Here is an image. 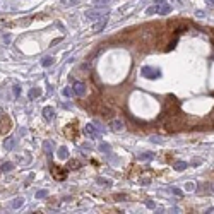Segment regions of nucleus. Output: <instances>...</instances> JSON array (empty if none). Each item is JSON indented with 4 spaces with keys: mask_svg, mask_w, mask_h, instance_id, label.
Here are the masks:
<instances>
[{
    "mask_svg": "<svg viewBox=\"0 0 214 214\" xmlns=\"http://www.w3.org/2000/svg\"><path fill=\"white\" fill-rule=\"evenodd\" d=\"M115 201H127V197H125V195H123V194H120V195H115Z\"/></svg>",
    "mask_w": 214,
    "mask_h": 214,
    "instance_id": "31",
    "label": "nucleus"
},
{
    "mask_svg": "<svg viewBox=\"0 0 214 214\" xmlns=\"http://www.w3.org/2000/svg\"><path fill=\"white\" fill-rule=\"evenodd\" d=\"M46 195H48V192H46V190H38V192H36V199H45Z\"/></svg>",
    "mask_w": 214,
    "mask_h": 214,
    "instance_id": "25",
    "label": "nucleus"
},
{
    "mask_svg": "<svg viewBox=\"0 0 214 214\" xmlns=\"http://www.w3.org/2000/svg\"><path fill=\"white\" fill-rule=\"evenodd\" d=\"M43 115H45V118H46V120H50V122H52L53 118H55V110H53L52 106H46V108H43Z\"/></svg>",
    "mask_w": 214,
    "mask_h": 214,
    "instance_id": "10",
    "label": "nucleus"
},
{
    "mask_svg": "<svg viewBox=\"0 0 214 214\" xmlns=\"http://www.w3.org/2000/svg\"><path fill=\"white\" fill-rule=\"evenodd\" d=\"M39 96H41V89H39V88H33L31 91H29V98H31V99L39 98Z\"/></svg>",
    "mask_w": 214,
    "mask_h": 214,
    "instance_id": "19",
    "label": "nucleus"
},
{
    "mask_svg": "<svg viewBox=\"0 0 214 214\" xmlns=\"http://www.w3.org/2000/svg\"><path fill=\"white\" fill-rule=\"evenodd\" d=\"M151 142H156V144H159V142H161V137H158V135H153V137H151Z\"/></svg>",
    "mask_w": 214,
    "mask_h": 214,
    "instance_id": "30",
    "label": "nucleus"
},
{
    "mask_svg": "<svg viewBox=\"0 0 214 214\" xmlns=\"http://www.w3.org/2000/svg\"><path fill=\"white\" fill-rule=\"evenodd\" d=\"M14 96H19V88H17V86L14 88Z\"/></svg>",
    "mask_w": 214,
    "mask_h": 214,
    "instance_id": "37",
    "label": "nucleus"
},
{
    "mask_svg": "<svg viewBox=\"0 0 214 214\" xmlns=\"http://www.w3.org/2000/svg\"><path fill=\"white\" fill-rule=\"evenodd\" d=\"M206 2H207L209 5H214V0H206Z\"/></svg>",
    "mask_w": 214,
    "mask_h": 214,
    "instance_id": "38",
    "label": "nucleus"
},
{
    "mask_svg": "<svg viewBox=\"0 0 214 214\" xmlns=\"http://www.w3.org/2000/svg\"><path fill=\"white\" fill-rule=\"evenodd\" d=\"M171 192L176 195V197H183V192L180 190V188H176V187H173V188H171Z\"/></svg>",
    "mask_w": 214,
    "mask_h": 214,
    "instance_id": "28",
    "label": "nucleus"
},
{
    "mask_svg": "<svg viewBox=\"0 0 214 214\" xmlns=\"http://www.w3.org/2000/svg\"><path fill=\"white\" fill-rule=\"evenodd\" d=\"M57 154H59V158L60 159H69V149L67 147H59V151H57Z\"/></svg>",
    "mask_w": 214,
    "mask_h": 214,
    "instance_id": "14",
    "label": "nucleus"
},
{
    "mask_svg": "<svg viewBox=\"0 0 214 214\" xmlns=\"http://www.w3.org/2000/svg\"><path fill=\"white\" fill-rule=\"evenodd\" d=\"M43 149H45L46 153L52 154V151L55 149V144H53V140H45V142H43Z\"/></svg>",
    "mask_w": 214,
    "mask_h": 214,
    "instance_id": "13",
    "label": "nucleus"
},
{
    "mask_svg": "<svg viewBox=\"0 0 214 214\" xmlns=\"http://www.w3.org/2000/svg\"><path fill=\"white\" fill-rule=\"evenodd\" d=\"M154 12H158V7H149V9L146 10L147 16H151V14H154Z\"/></svg>",
    "mask_w": 214,
    "mask_h": 214,
    "instance_id": "29",
    "label": "nucleus"
},
{
    "mask_svg": "<svg viewBox=\"0 0 214 214\" xmlns=\"http://www.w3.org/2000/svg\"><path fill=\"white\" fill-rule=\"evenodd\" d=\"M41 65H43V67H50V65H53V57H45V59H41Z\"/></svg>",
    "mask_w": 214,
    "mask_h": 214,
    "instance_id": "20",
    "label": "nucleus"
},
{
    "mask_svg": "<svg viewBox=\"0 0 214 214\" xmlns=\"http://www.w3.org/2000/svg\"><path fill=\"white\" fill-rule=\"evenodd\" d=\"M106 24H108V19H106V16H104V17H101L99 23H96V24L93 26V33H99V31H103L104 28H106Z\"/></svg>",
    "mask_w": 214,
    "mask_h": 214,
    "instance_id": "9",
    "label": "nucleus"
},
{
    "mask_svg": "<svg viewBox=\"0 0 214 214\" xmlns=\"http://www.w3.org/2000/svg\"><path fill=\"white\" fill-rule=\"evenodd\" d=\"M212 36H214V31H212Z\"/></svg>",
    "mask_w": 214,
    "mask_h": 214,
    "instance_id": "40",
    "label": "nucleus"
},
{
    "mask_svg": "<svg viewBox=\"0 0 214 214\" xmlns=\"http://www.w3.org/2000/svg\"><path fill=\"white\" fill-rule=\"evenodd\" d=\"M96 182L101 183V185H104V187H111V182H110V180H106V178H98Z\"/></svg>",
    "mask_w": 214,
    "mask_h": 214,
    "instance_id": "24",
    "label": "nucleus"
},
{
    "mask_svg": "<svg viewBox=\"0 0 214 214\" xmlns=\"http://www.w3.org/2000/svg\"><path fill=\"white\" fill-rule=\"evenodd\" d=\"M185 190H187V192H192V190H195V185L192 183V182H187V183H185Z\"/></svg>",
    "mask_w": 214,
    "mask_h": 214,
    "instance_id": "27",
    "label": "nucleus"
},
{
    "mask_svg": "<svg viewBox=\"0 0 214 214\" xmlns=\"http://www.w3.org/2000/svg\"><path fill=\"white\" fill-rule=\"evenodd\" d=\"M171 12V5H163V7H159L158 5V14H161V16H166V14H170Z\"/></svg>",
    "mask_w": 214,
    "mask_h": 214,
    "instance_id": "18",
    "label": "nucleus"
},
{
    "mask_svg": "<svg viewBox=\"0 0 214 214\" xmlns=\"http://www.w3.org/2000/svg\"><path fill=\"white\" fill-rule=\"evenodd\" d=\"M62 93H64V96H70V94H72V91L69 88H64V91H62Z\"/></svg>",
    "mask_w": 214,
    "mask_h": 214,
    "instance_id": "33",
    "label": "nucleus"
},
{
    "mask_svg": "<svg viewBox=\"0 0 214 214\" xmlns=\"http://www.w3.org/2000/svg\"><path fill=\"white\" fill-rule=\"evenodd\" d=\"M108 16V10L104 9H91L86 12V17H88L89 21H96V19H101V17Z\"/></svg>",
    "mask_w": 214,
    "mask_h": 214,
    "instance_id": "4",
    "label": "nucleus"
},
{
    "mask_svg": "<svg viewBox=\"0 0 214 214\" xmlns=\"http://www.w3.org/2000/svg\"><path fill=\"white\" fill-rule=\"evenodd\" d=\"M10 127H12V122H10V118L7 117V115H2V117H0V135H3V134L9 132Z\"/></svg>",
    "mask_w": 214,
    "mask_h": 214,
    "instance_id": "5",
    "label": "nucleus"
},
{
    "mask_svg": "<svg viewBox=\"0 0 214 214\" xmlns=\"http://www.w3.org/2000/svg\"><path fill=\"white\" fill-rule=\"evenodd\" d=\"M21 206H23V199H21V197H19V199H16V201L12 202V207H14V209L21 207Z\"/></svg>",
    "mask_w": 214,
    "mask_h": 214,
    "instance_id": "26",
    "label": "nucleus"
},
{
    "mask_svg": "<svg viewBox=\"0 0 214 214\" xmlns=\"http://www.w3.org/2000/svg\"><path fill=\"white\" fill-rule=\"evenodd\" d=\"M79 0H62V5L64 7H72V5H75Z\"/></svg>",
    "mask_w": 214,
    "mask_h": 214,
    "instance_id": "22",
    "label": "nucleus"
},
{
    "mask_svg": "<svg viewBox=\"0 0 214 214\" xmlns=\"http://www.w3.org/2000/svg\"><path fill=\"white\" fill-rule=\"evenodd\" d=\"M180 111V103L175 96H168L163 103V111L161 113H166V115H171V113H176Z\"/></svg>",
    "mask_w": 214,
    "mask_h": 214,
    "instance_id": "1",
    "label": "nucleus"
},
{
    "mask_svg": "<svg viewBox=\"0 0 214 214\" xmlns=\"http://www.w3.org/2000/svg\"><path fill=\"white\" fill-rule=\"evenodd\" d=\"M84 132L88 134L89 137H91V139H96L98 135H99V132H98V129L96 127L93 125V123H88V125H86V129H84Z\"/></svg>",
    "mask_w": 214,
    "mask_h": 214,
    "instance_id": "8",
    "label": "nucleus"
},
{
    "mask_svg": "<svg viewBox=\"0 0 214 214\" xmlns=\"http://www.w3.org/2000/svg\"><path fill=\"white\" fill-rule=\"evenodd\" d=\"M146 206H147V207H149V209H154V207H156L154 201H147V202H146Z\"/></svg>",
    "mask_w": 214,
    "mask_h": 214,
    "instance_id": "32",
    "label": "nucleus"
},
{
    "mask_svg": "<svg viewBox=\"0 0 214 214\" xmlns=\"http://www.w3.org/2000/svg\"><path fill=\"white\" fill-rule=\"evenodd\" d=\"M79 168H81V163H79L77 159H69L67 170H79Z\"/></svg>",
    "mask_w": 214,
    "mask_h": 214,
    "instance_id": "12",
    "label": "nucleus"
},
{
    "mask_svg": "<svg viewBox=\"0 0 214 214\" xmlns=\"http://www.w3.org/2000/svg\"><path fill=\"white\" fill-rule=\"evenodd\" d=\"M110 2V0H96V5H101V3H106Z\"/></svg>",
    "mask_w": 214,
    "mask_h": 214,
    "instance_id": "34",
    "label": "nucleus"
},
{
    "mask_svg": "<svg viewBox=\"0 0 214 214\" xmlns=\"http://www.w3.org/2000/svg\"><path fill=\"white\" fill-rule=\"evenodd\" d=\"M72 88H74V94H75V96H84V94L88 93V88H86L84 82H77V81H75Z\"/></svg>",
    "mask_w": 214,
    "mask_h": 214,
    "instance_id": "6",
    "label": "nucleus"
},
{
    "mask_svg": "<svg viewBox=\"0 0 214 214\" xmlns=\"http://www.w3.org/2000/svg\"><path fill=\"white\" fill-rule=\"evenodd\" d=\"M14 146H16V139H14V137H9V139H5V142H3V147H5L7 151H12Z\"/></svg>",
    "mask_w": 214,
    "mask_h": 214,
    "instance_id": "11",
    "label": "nucleus"
},
{
    "mask_svg": "<svg viewBox=\"0 0 214 214\" xmlns=\"http://www.w3.org/2000/svg\"><path fill=\"white\" fill-rule=\"evenodd\" d=\"M110 127L113 130H123V122L122 120H111L110 122Z\"/></svg>",
    "mask_w": 214,
    "mask_h": 214,
    "instance_id": "17",
    "label": "nucleus"
},
{
    "mask_svg": "<svg viewBox=\"0 0 214 214\" xmlns=\"http://www.w3.org/2000/svg\"><path fill=\"white\" fill-rule=\"evenodd\" d=\"M99 149L103 151V153H111V147H110V144H106V142H103L99 146Z\"/></svg>",
    "mask_w": 214,
    "mask_h": 214,
    "instance_id": "23",
    "label": "nucleus"
},
{
    "mask_svg": "<svg viewBox=\"0 0 214 214\" xmlns=\"http://www.w3.org/2000/svg\"><path fill=\"white\" fill-rule=\"evenodd\" d=\"M140 74H142L146 79H158V77H161V70H159V69H154V67H149V65H146V67L140 69Z\"/></svg>",
    "mask_w": 214,
    "mask_h": 214,
    "instance_id": "2",
    "label": "nucleus"
},
{
    "mask_svg": "<svg viewBox=\"0 0 214 214\" xmlns=\"http://www.w3.org/2000/svg\"><path fill=\"white\" fill-rule=\"evenodd\" d=\"M14 170V163H3L2 165V171H12Z\"/></svg>",
    "mask_w": 214,
    "mask_h": 214,
    "instance_id": "21",
    "label": "nucleus"
},
{
    "mask_svg": "<svg viewBox=\"0 0 214 214\" xmlns=\"http://www.w3.org/2000/svg\"><path fill=\"white\" fill-rule=\"evenodd\" d=\"M64 134H65V137H67V139L75 140V139H77V135H79L77 123H69V125L64 129Z\"/></svg>",
    "mask_w": 214,
    "mask_h": 214,
    "instance_id": "3",
    "label": "nucleus"
},
{
    "mask_svg": "<svg viewBox=\"0 0 214 214\" xmlns=\"http://www.w3.org/2000/svg\"><path fill=\"white\" fill-rule=\"evenodd\" d=\"M153 158H154L153 153H140L139 156H137V159H139V161H151Z\"/></svg>",
    "mask_w": 214,
    "mask_h": 214,
    "instance_id": "16",
    "label": "nucleus"
},
{
    "mask_svg": "<svg viewBox=\"0 0 214 214\" xmlns=\"http://www.w3.org/2000/svg\"><path fill=\"white\" fill-rule=\"evenodd\" d=\"M195 16H197V17H204V12H202V10H197V12H195Z\"/></svg>",
    "mask_w": 214,
    "mask_h": 214,
    "instance_id": "36",
    "label": "nucleus"
},
{
    "mask_svg": "<svg viewBox=\"0 0 214 214\" xmlns=\"http://www.w3.org/2000/svg\"><path fill=\"white\" fill-rule=\"evenodd\" d=\"M212 190H214V187H212Z\"/></svg>",
    "mask_w": 214,
    "mask_h": 214,
    "instance_id": "41",
    "label": "nucleus"
},
{
    "mask_svg": "<svg viewBox=\"0 0 214 214\" xmlns=\"http://www.w3.org/2000/svg\"><path fill=\"white\" fill-rule=\"evenodd\" d=\"M52 175L55 176L57 180H64L65 176H67V168H60V166H53L52 168Z\"/></svg>",
    "mask_w": 214,
    "mask_h": 214,
    "instance_id": "7",
    "label": "nucleus"
},
{
    "mask_svg": "<svg viewBox=\"0 0 214 214\" xmlns=\"http://www.w3.org/2000/svg\"><path fill=\"white\" fill-rule=\"evenodd\" d=\"M10 39H12V36H10V34H5V36H3V41H10Z\"/></svg>",
    "mask_w": 214,
    "mask_h": 214,
    "instance_id": "35",
    "label": "nucleus"
},
{
    "mask_svg": "<svg viewBox=\"0 0 214 214\" xmlns=\"http://www.w3.org/2000/svg\"><path fill=\"white\" fill-rule=\"evenodd\" d=\"M212 118H214V110H212Z\"/></svg>",
    "mask_w": 214,
    "mask_h": 214,
    "instance_id": "39",
    "label": "nucleus"
},
{
    "mask_svg": "<svg viewBox=\"0 0 214 214\" xmlns=\"http://www.w3.org/2000/svg\"><path fill=\"white\" fill-rule=\"evenodd\" d=\"M187 163H185V161H175V163H173V168H175L176 170V171H183V170H187Z\"/></svg>",
    "mask_w": 214,
    "mask_h": 214,
    "instance_id": "15",
    "label": "nucleus"
}]
</instances>
